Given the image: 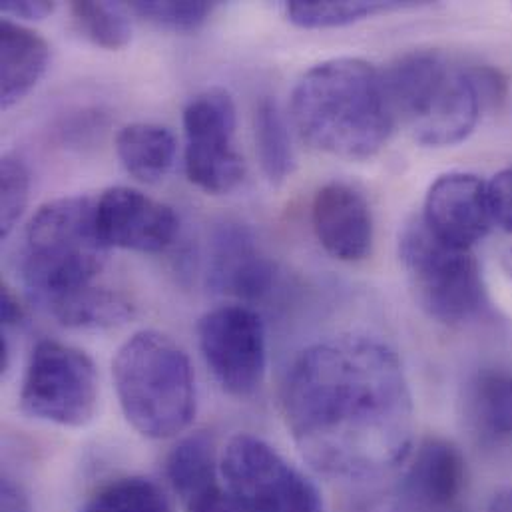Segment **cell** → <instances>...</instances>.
I'll list each match as a JSON object with an SVG mask.
<instances>
[{
    "label": "cell",
    "instance_id": "6da1fadb",
    "mask_svg": "<svg viewBox=\"0 0 512 512\" xmlns=\"http://www.w3.org/2000/svg\"><path fill=\"white\" fill-rule=\"evenodd\" d=\"M281 405L299 455L327 479H379L411 455L409 379L395 349L377 337L347 333L303 349Z\"/></svg>",
    "mask_w": 512,
    "mask_h": 512
},
{
    "label": "cell",
    "instance_id": "7a4b0ae2",
    "mask_svg": "<svg viewBox=\"0 0 512 512\" xmlns=\"http://www.w3.org/2000/svg\"><path fill=\"white\" fill-rule=\"evenodd\" d=\"M96 198L68 196L38 208L24 228L16 271L26 297L70 329H112L134 315L118 291L96 285L110 248L96 228Z\"/></svg>",
    "mask_w": 512,
    "mask_h": 512
},
{
    "label": "cell",
    "instance_id": "3957f363",
    "mask_svg": "<svg viewBox=\"0 0 512 512\" xmlns=\"http://www.w3.org/2000/svg\"><path fill=\"white\" fill-rule=\"evenodd\" d=\"M291 122L315 150L369 160L393 134L383 72L363 58H331L309 68L291 94Z\"/></svg>",
    "mask_w": 512,
    "mask_h": 512
},
{
    "label": "cell",
    "instance_id": "277c9868",
    "mask_svg": "<svg viewBox=\"0 0 512 512\" xmlns=\"http://www.w3.org/2000/svg\"><path fill=\"white\" fill-rule=\"evenodd\" d=\"M395 124L423 146L443 148L467 140L485 106L501 98V80L443 50H413L383 74Z\"/></svg>",
    "mask_w": 512,
    "mask_h": 512
},
{
    "label": "cell",
    "instance_id": "5b68a950",
    "mask_svg": "<svg viewBox=\"0 0 512 512\" xmlns=\"http://www.w3.org/2000/svg\"><path fill=\"white\" fill-rule=\"evenodd\" d=\"M114 389L126 421L146 439L184 433L198 407L196 375L186 351L156 329L134 333L112 361Z\"/></svg>",
    "mask_w": 512,
    "mask_h": 512
},
{
    "label": "cell",
    "instance_id": "8992f818",
    "mask_svg": "<svg viewBox=\"0 0 512 512\" xmlns=\"http://www.w3.org/2000/svg\"><path fill=\"white\" fill-rule=\"evenodd\" d=\"M399 259L417 305L437 323L465 325L487 307L483 273L473 250L437 238L421 218L405 224Z\"/></svg>",
    "mask_w": 512,
    "mask_h": 512
},
{
    "label": "cell",
    "instance_id": "52a82bcc",
    "mask_svg": "<svg viewBox=\"0 0 512 512\" xmlns=\"http://www.w3.org/2000/svg\"><path fill=\"white\" fill-rule=\"evenodd\" d=\"M98 371L78 347L42 339L34 345L20 387V409L58 427H86L98 407Z\"/></svg>",
    "mask_w": 512,
    "mask_h": 512
},
{
    "label": "cell",
    "instance_id": "ba28073f",
    "mask_svg": "<svg viewBox=\"0 0 512 512\" xmlns=\"http://www.w3.org/2000/svg\"><path fill=\"white\" fill-rule=\"evenodd\" d=\"M220 469L246 512H325L313 481L256 435L232 437L220 455Z\"/></svg>",
    "mask_w": 512,
    "mask_h": 512
},
{
    "label": "cell",
    "instance_id": "9c48e42d",
    "mask_svg": "<svg viewBox=\"0 0 512 512\" xmlns=\"http://www.w3.org/2000/svg\"><path fill=\"white\" fill-rule=\"evenodd\" d=\"M188 180L206 194L224 196L238 190L246 178V162L236 150L238 110L224 88L196 94L184 108Z\"/></svg>",
    "mask_w": 512,
    "mask_h": 512
},
{
    "label": "cell",
    "instance_id": "30bf717a",
    "mask_svg": "<svg viewBox=\"0 0 512 512\" xmlns=\"http://www.w3.org/2000/svg\"><path fill=\"white\" fill-rule=\"evenodd\" d=\"M198 345L220 387L236 397H254L267 369V335L250 305L230 303L204 313L198 321Z\"/></svg>",
    "mask_w": 512,
    "mask_h": 512
},
{
    "label": "cell",
    "instance_id": "8fae6325",
    "mask_svg": "<svg viewBox=\"0 0 512 512\" xmlns=\"http://www.w3.org/2000/svg\"><path fill=\"white\" fill-rule=\"evenodd\" d=\"M96 228L112 250L156 254L170 248L180 232L176 212L128 186H114L96 198Z\"/></svg>",
    "mask_w": 512,
    "mask_h": 512
},
{
    "label": "cell",
    "instance_id": "7c38bea8",
    "mask_svg": "<svg viewBox=\"0 0 512 512\" xmlns=\"http://www.w3.org/2000/svg\"><path fill=\"white\" fill-rule=\"evenodd\" d=\"M421 220L437 238L473 250L495 224L489 184L467 172L439 176L425 196Z\"/></svg>",
    "mask_w": 512,
    "mask_h": 512
},
{
    "label": "cell",
    "instance_id": "4fadbf2b",
    "mask_svg": "<svg viewBox=\"0 0 512 512\" xmlns=\"http://www.w3.org/2000/svg\"><path fill=\"white\" fill-rule=\"evenodd\" d=\"M277 283V265L257 244L254 232L238 222L214 230L208 257V285L244 305L263 301Z\"/></svg>",
    "mask_w": 512,
    "mask_h": 512
},
{
    "label": "cell",
    "instance_id": "5bb4252c",
    "mask_svg": "<svg viewBox=\"0 0 512 512\" xmlns=\"http://www.w3.org/2000/svg\"><path fill=\"white\" fill-rule=\"evenodd\" d=\"M311 224L321 248L341 261H361L373 248V212L367 198L345 182H329L311 204Z\"/></svg>",
    "mask_w": 512,
    "mask_h": 512
},
{
    "label": "cell",
    "instance_id": "9a60e30c",
    "mask_svg": "<svg viewBox=\"0 0 512 512\" xmlns=\"http://www.w3.org/2000/svg\"><path fill=\"white\" fill-rule=\"evenodd\" d=\"M465 485L467 463L461 449L443 437H427L407 469L405 493L421 507L443 511L461 499Z\"/></svg>",
    "mask_w": 512,
    "mask_h": 512
},
{
    "label": "cell",
    "instance_id": "2e32d148",
    "mask_svg": "<svg viewBox=\"0 0 512 512\" xmlns=\"http://www.w3.org/2000/svg\"><path fill=\"white\" fill-rule=\"evenodd\" d=\"M465 421L483 447H499L512 439V371L483 367L465 389Z\"/></svg>",
    "mask_w": 512,
    "mask_h": 512
},
{
    "label": "cell",
    "instance_id": "e0dca14e",
    "mask_svg": "<svg viewBox=\"0 0 512 512\" xmlns=\"http://www.w3.org/2000/svg\"><path fill=\"white\" fill-rule=\"evenodd\" d=\"M50 60L48 42L24 24L0 22V104L20 102L44 76Z\"/></svg>",
    "mask_w": 512,
    "mask_h": 512
},
{
    "label": "cell",
    "instance_id": "ac0fdd59",
    "mask_svg": "<svg viewBox=\"0 0 512 512\" xmlns=\"http://www.w3.org/2000/svg\"><path fill=\"white\" fill-rule=\"evenodd\" d=\"M176 152L174 134L160 124H128L116 136V154L122 166L144 184L162 182L174 166Z\"/></svg>",
    "mask_w": 512,
    "mask_h": 512
},
{
    "label": "cell",
    "instance_id": "d6986e66",
    "mask_svg": "<svg viewBox=\"0 0 512 512\" xmlns=\"http://www.w3.org/2000/svg\"><path fill=\"white\" fill-rule=\"evenodd\" d=\"M254 130L257 158L265 178L271 184L285 182L295 168V152L291 146L287 122L273 98L265 96L259 100Z\"/></svg>",
    "mask_w": 512,
    "mask_h": 512
},
{
    "label": "cell",
    "instance_id": "ffe728a7",
    "mask_svg": "<svg viewBox=\"0 0 512 512\" xmlns=\"http://www.w3.org/2000/svg\"><path fill=\"white\" fill-rule=\"evenodd\" d=\"M76 512H174V507L156 481L132 475L102 485Z\"/></svg>",
    "mask_w": 512,
    "mask_h": 512
},
{
    "label": "cell",
    "instance_id": "44dd1931",
    "mask_svg": "<svg viewBox=\"0 0 512 512\" xmlns=\"http://www.w3.org/2000/svg\"><path fill=\"white\" fill-rule=\"evenodd\" d=\"M413 4L405 2H381V0H357V2H287L285 16L299 28H335L347 26L377 14H385L391 10H403Z\"/></svg>",
    "mask_w": 512,
    "mask_h": 512
},
{
    "label": "cell",
    "instance_id": "7402d4cb",
    "mask_svg": "<svg viewBox=\"0 0 512 512\" xmlns=\"http://www.w3.org/2000/svg\"><path fill=\"white\" fill-rule=\"evenodd\" d=\"M70 14L76 30L92 44L106 50H120L132 38L128 8L114 2H72Z\"/></svg>",
    "mask_w": 512,
    "mask_h": 512
},
{
    "label": "cell",
    "instance_id": "603a6c76",
    "mask_svg": "<svg viewBox=\"0 0 512 512\" xmlns=\"http://www.w3.org/2000/svg\"><path fill=\"white\" fill-rule=\"evenodd\" d=\"M214 2H132L128 10L136 12L140 18L174 32L198 30L214 12Z\"/></svg>",
    "mask_w": 512,
    "mask_h": 512
},
{
    "label": "cell",
    "instance_id": "cb8c5ba5",
    "mask_svg": "<svg viewBox=\"0 0 512 512\" xmlns=\"http://www.w3.org/2000/svg\"><path fill=\"white\" fill-rule=\"evenodd\" d=\"M30 174L22 158L4 154L0 162V234L6 238L28 204Z\"/></svg>",
    "mask_w": 512,
    "mask_h": 512
},
{
    "label": "cell",
    "instance_id": "d4e9b609",
    "mask_svg": "<svg viewBox=\"0 0 512 512\" xmlns=\"http://www.w3.org/2000/svg\"><path fill=\"white\" fill-rule=\"evenodd\" d=\"M489 198L495 224L512 234V168L499 172L489 182Z\"/></svg>",
    "mask_w": 512,
    "mask_h": 512
},
{
    "label": "cell",
    "instance_id": "484cf974",
    "mask_svg": "<svg viewBox=\"0 0 512 512\" xmlns=\"http://www.w3.org/2000/svg\"><path fill=\"white\" fill-rule=\"evenodd\" d=\"M0 10H2L4 16H12V18H20V20H42L48 14H52L54 4L52 2H44V0H38V2H32V0H22V2L8 0V2L0 4Z\"/></svg>",
    "mask_w": 512,
    "mask_h": 512
},
{
    "label": "cell",
    "instance_id": "4316f807",
    "mask_svg": "<svg viewBox=\"0 0 512 512\" xmlns=\"http://www.w3.org/2000/svg\"><path fill=\"white\" fill-rule=\"evenodd\" d=\"M0 319H2V331H8L10 327H16L24 321V309L18 303V297L6 285H2V293H0Z\"/></svg>",
    "mask_w": 512,
    "mask_h": 512
},
{
    "label": "cell",
    "instance_id": "83f0119b",
    "mask_svg": "<svg viewBox=\"0 0 512 512\" xmlns=\"http://www.w3.org/2000/svg\"><path fill=\"white\" fill-rule=\"evenodd\" d=\"M2 512H28V499L20 485L12 479H2Z\"/></svg>",
    "mask_w": 512,
    "mask_h": 512
},
{
    "label": "cell",
    "instance_id": "f1b7e54d",
    "mask_svg": "<svg viewBox=\"0 0 512 512\" xmlns=\"http://www.w3.org/2000/svg\"><path fill=\"white\" fill-rule=\"evenodd\" d=\"M489 512H512V487L499 491L491 505H489Z\"/></svg>",
    "mask_w": 512,
    "mask_h": 512
},
{
    "label": "cell",
    "instance_id": "f546056e",
    "mask_svg": "<svg viewBox=\"0 0 512 512\" xmlns=\"http://www.w3.org/2000/svg\"><path fill=\"white\" fill-rule=\"evenodd\" d=\"M503 267H505V271H507V275L512 279V250H509L505 257H503Z\"/></svg>",
    "mask_w": 512,
    "mask_h": 512
}]
</instances>
